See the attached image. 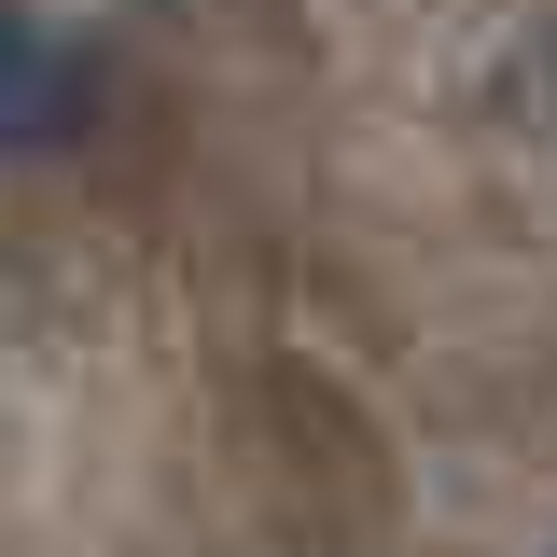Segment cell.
<instances>
[{
    "label": "cell",
    "instance_id": "obj_1",
    "mask_svg": "<svg viewBox=\"0 0 557 557\" xmlns=\"http://www.w3.org/2000/svg\"><path fill=\"white\" fill-rule=\"evenodd\" d=\"M98 42L42 14V0H0V153H70V139L98 126Z\"/></svg>",
    "mask_w": 557,
    "mask_h": 557
}]
</instances>
